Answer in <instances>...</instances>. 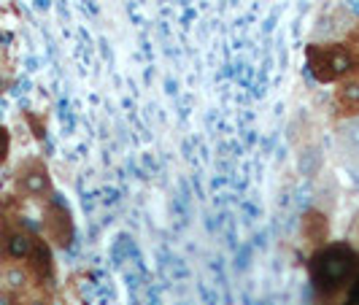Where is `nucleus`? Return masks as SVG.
<instances>
[{
    "label": "nucleus",
    "mask_w": 359,
    "mask_h": 305,
    "mask_svg": "<svg viewBox=\"0 0 359 305\" xmlns=\"http://www.w3.org/2000/svg\"><path fill=\"white\" fill-rule=\"evenodd\" d=\"M343 305H359V276H357V281L348 287V297H346Z\"/></svg>",
    "instance_id": "obj_13"
},
{
    "label": "nucleus",
    "mask_w": 359,
    "mask_h": 305,
    "mask_svg": "<svg viewBox=\"0 0 359 305\" xmlns=\"http://www.w3.org/2000/svg\"><path fill=\"white\" fill-rule=\"evenodd\" d=\"M348 243L359 252V211L351 219V227H348Z\"/></svg>",
    "instance_id": "obj_12"
},
{
    "label": "nucleus",
    "mask_w": 359,
    "mask_h": 305,
    "mask_svg": "<svg viewBox=\"0 0 359 305\" xmlns=\"http://www.w3.org/2000/svg\"><path fill=\"white\" fill-rule=\"evenodd\" d=\"M335 146L348 165L359 168V116L343 119L335 130Z\"/></svg>",
    "instance_id": "obj_7"
},
{
    "label": "nucleus",
    "mask_w": 359,
    "mask_h": 305,
    "mask_svg": "<svg viewBox=\"0 0 359 305\" xmlns=\"http://www.w3.org/2000/svg\"><path fill=\"white\" fill-rule=\"evenodd\" d=\"M332 108L341 119L359 116V71L338 81V90L332 95Z\"/></svg>",
    "instance_id": "obj_6"
},
{
    "label": "nucleus",
    "mask_w": 359,
    "mask_h": 305,
    "mask_svg": "<svg viewBox=\"0 0 359 305\" xmlns=\"http://www.w3.org/2000/svg\"><path fill=\"white\" fill-rule=\"evenodd\" d=\"M359 252L348 243H324L311 257V281L322 297H335L357 281Z\"/></svg>",
    "instance_id": "obj_1"
},
{
    "label": "nucleus",
    "mask_w": 359,
    "mask_h": 305,
    "mask_svg": "<svg viewBox=\"0 0 359 305\" xmlns=\"http://www.w3.org/2000/svg\"><path fill=\"white\" fill-rule=\"evenodd\" d=\"M14 187L22 198L30 200H46L52 198V176L46 170V165L41 160H27L17 168Z\"/></svg>",
    "instance_id": "obj_4"
},
{
    "label": "nucleus",
    "mask_w": 359,
    "mask_h": 305,
    "mask_svg": "<svg viewBox=\"0 0 359 305\" xmlns=\"http://www.w3.org/2000/svg\"><path fill=\"white\" fill-rule=\"evenodd\" d=\"M8 151H11V135H8V130L0 125V165L8 160Z\"/></svg>",
    "instance_id": "obj_9"
},
{
    "label": "nucleus",
    "mask_w": 359,
    "mask_h": 305,
    "mask_svg": "<svg viewBox=\"0 0 359 305\" xmlns=\"http://www.w3.org/2000/svg\"><path fill=\"white\" fill-rule=\"evenodd\" d=\"M0 305H14V294L6 292V289H0Z\"/></svg>",
    "instance_id": "obj_14"
},
{
    "label": "nucleus",
    "mask_w": 359,
    "mask_h": 305,
    "mask_svg": "<svg viewBox=\"0 0 359 305\" xmlns=\"http://www.w3.org/2000/svg\"><path fill=\"white\" fill-rule=\"evenodd\" d=\"M43 235L57 249H68L73 243V238H76L73 216L60 200H49L46 208H43Z\"/></svg>",
    "instance_id": "obj_5"
},
{
    "label": "nucleus",
    "mask_w": 359,
    "mask_h": 305,
    "mask_svg": "<svg viewBox=\"0 0 359 305\" xmlns=\"http://www.w3.org/2000/svg\"><path fill=\"white\" fill-rule=\"evenodd\" d=\"M14 305H46V300L30 292H22V294H14Z\"/></svg>",
    "instance_id": "obj_10"
},
{
    "label": "nucleus",
    "mask_w": 359,
    "mask_h": 305,
    "mask_svg": "<svg viewBox=\"0 0 359 305\" xmlns=\"http://www.w3.org/2000/svg\"><path fill=\"white\" fill-rule=\"evenodd\" d=\"M303 238H306L311 246H324L327 238H330V222L322 211H308L303 216Z\"/></svg>",
    "instance_id": "obj_8"
},
{
    "label": "nucleus",
    "mask_w": 359,
    "mask_h": 305,
    "mask_svg": "<svg viewBox=\"0 0 359 305\" xmlns=\"http://www.w3.org/2000/svg\"><path fill=\"white\" fill-rule=\"evenodd\" d=\"M308 71L322 84H338L346 76L359 71V57L351 52L346 41L332 43H311L306 49Z\"/></svg>",
    "instance_id": "obj_2"
},
{
    "label": "nucleus",
    "mask_w": 359,
    "mask_h": 305,
    "mask_svg": "<svg viewBox=\"0 0 359 305\" xmlns=\"http://www.w3.org/2000/svg\"><path fill=\"white\" fill-rule=\"evenodd\" d=\"M354 22H357V17H354V11L346 3H330V6H324L322 11H319V17H316V27H313L311 43L341 41L351 30Z\"/></svg>",
    "instance_id": "obj_3"
},
{
    "label": "nucleus",
    "mask_w": 359,
    "mask_h": 305,
    "mask_svg": "<svg viewBox=\"0 0 359 305\" xmlns=\"http://www.w3.org/2000/svg\"><path fill=\"white\" fill-rule=\"evenodd\" d=\"M346 43H348V46H351V52L359 57V19L351 25V30L346 33Z\"/></svg>",
    "instance_id": "obj_11"
}]
</instances>
